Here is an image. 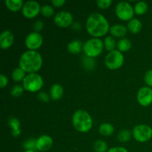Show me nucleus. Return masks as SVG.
Masks as SVG:
<instances>
[{
  "instance_id": "f257e3e1",
  "label": "nucleus",
  "mask_w": 152,
  "mask_h": 152,
  "mask_svg": "<svg viewBox=\"0 0 152 152\" xmlns=\"http://www.w3.org/2000/svg\"><path fill=\"white\" fill-rule=\"evenodd\" d=\"M86 28L89 34L95 37L105 35L109 29V24L102 14L98 13H92L88 18Z\"/></svg>"
},
{
  "instance_id": "a211bd4d",
  "label": "nucleus",
  "mask_w": 152,
  "mask_h": 152,
  "mask_svg": "<svg viewBox=\"0 0 152 152\" xmlns=\"http://www.w3.org/2000/svg\"><path fill=\"white\" fill-rule=\"evenodd\" d=\"M4 3H5L7 8L10 9V10L17 11L22 7L23 2H22V0H6Z\"/></svg>"
},
{
  "instance_id": "72a5a7b5",
  "label": "nucleus",
  "mask_w": 152,
  "mask_h": 152,
  "mask_svg": "<svg viewBox=\"0 0 152 152\" xmlns=\"http://www.w3.org/2000/svg\"><path fill=\"white\" fill-rule=\"evenodd\" d=\"M7 85V78L4 75V74H1L0 75V86L1 88H4Z\"/></svg>"
},
{
  "instance_id": "58836bf2",
  "label": "nucleus",
  "mask_w": 152,
  "mask_h": 152,
  "mask_svg": "<svg viewBox=\"0 0 152 152\" xmlns=\"http://www.w3.org/2000/svg\"><path fill=\"white\" fill-rule=\"evenodd\" d=\"M25 152H34V151H33V150H27Z\"/></svg>"
},
{
  "instance_id": "4c0bfd02",
  "label": "nucleus",
  "mask_w": 152,
  "mask_h": 152,
  "mask_svg": "<svg viewBox=\"0 0 152 152\" xmlns=\"http://www.w3.org/2000/svg\"><path fill=\"white\" fill-rule=\"evenodd\" d=\"M65 0H53L52 1V4L56 7H60L62 4H65Z\"/></svg>"
},
{
  "instance_id": "473e14b6",
  "label": "nucleus",
  "mask_w": 152,
  "mask_h": 152,
  "mask_svg": "<svg viewBox=\"0 0 152 152\" xmlns=\"http://www.w3.org/2000/svg\"><path fill=\"white\" fill-rule=\"evenodd\" d=\"M145 82L148 86L152 87V70H149L145 73Z\"/></svg>"
},
{
  "instance_id": "c9c22d12",
  "label": "nucleus",
  "mask_w": 152,
  "mask_h": 152,
  "mask_svg": "<svg viewBox=\"0 0 152 152\" xmlns=\"http://www.w3.org/2000/svg\"><path fill=\"white\" fill-rule=\"evenodd\" d=\"M34 29H35V31H41V30L43 28V22H42V21H39V20L37 21V22L34 23Z\"/></svg>"
},
{
  "instance_id": "2f4dec72",
  "label": "nucleus",
  "mask_w": 152,
  "mask_h": 152,
  "mask_svg": "<svg viewBox=\"0 0 152 152\" xmlns=\"http://www.w3.org/2000/svg\"><path fill=\"white\" fill-rule=\"evenodd\" d=\"M23 92V88L19 85L15 86L11 91V94L14 96H19Z\"/></svg>"
},
{
  "instance_id": "423d86ee",
  "label": "nucleus",
  "mask_w": 152,
  "mask_h": 152,
  "mask_svg": "<svg viewBox=\"0 0 152 152\" xmlns=\"http://www.w3.org/2000/svg\"><path fill=\"white\" fill-rule=\"evenodd\" d=\"M123 62H124L123 55L119 50H114L110 51L105 56V65L110 69H117L120 68L123 65Z\"/></svg>"
},
{
  "instance_id": "e433bc0d",
  "label": "nucleus",
  "mask_w": 152,
  "mask_h": 152,
  "mask_svg": "<svg viewBox=\"0 0 152 152\" xmlns=\"http://www.w3.org/2000/svg\"><path fill=\"white\" fill-rule=\"evenodd\" d=\"M108 152H128V151L123 147H114L108 150Z\"/></svg>"
},
{
  "instance_id": "393cba45",
  "label": "nucleus",
  "mask_w": 152,
  "mask_h": 152,
  "mask_svg": "<svg viewBox=\"0 0 152 152\" xmlns=\"http://www.w3.org/2000/svg\"><path fill=\"white\" fill-rule=\"evenodd\" d=\"M94 148L96 152H105L108 148V145L105 141L97 140L94 145Z\"/></svg>"
},
{
  "instance_id": "9d476101",
  "label": "nucleus",
  "mask_w": 152,
  "mask_h": 152,
  "mask_svg": "<svg viewBox=\"0 0 152 152\" xmlns=\"http://www.w3.org/2000/svg\"><path fill=\"white\" fill-rule=\"evenodd\" d=\"M42 37L38 32L31 33L27 36L26 39H25L26 46L31 50L39 48L40 46L42 45Z\"/></svg>"
},
{
  "instance_id": "cd10ccee",
  "label": "nucleus",
  "mask_w": 152,
  "mask_h": 152,
  "mask_svg": "<svg viewBox=\"0 0 152 152\" xmlns=\"http://www.w3.org/2000/svg\"><path fill=\"white\" fill-rule=\"evenodd\" d=\"M83 64H84V66L86 67L88 69H92V68L94 67L95 62L92 58L88 57V56H86V57H84L83 59Z\"/></svg>"
},
{
  "instance_id": "7c9ffc66",
  "label": "nucleus",
  "mask_w": 152,
  "mask_h": 152,
  "mask_svg": "<svg viewBox=\"0 0 152 152\" xmlns=\"http://www.w3.org/2000/svg\"><path fill=\"white\" fill-rule=\"evenodd\" d=\"M36 143H37V141L34 140H30L27 141L25 143L24 146L26 148L27 150H33L34 151V149L37 148V145H36Z\"/></svg>"
},
{
  "instance_id": "7ed1b4c3",
  "label": "nucleus",
  "mask_w": 152,
  "mask_h": 152,
  "mask_svg": "<svg viewBox=\"0 0 152 152\" xmlns=\"http://www.w3.org/2000/svg\"><path fill=\"white\" fill-rule=\"evenodd\" d=\"M72 121L74 128L80 132H88L93 125L91 116L83 110H78L74 113Z\"/></svg>"
},
{
  "instance_id": "f03ea898",
  "label": "nucleus",
  "mask_w": 152,
  "mask_h": 152,
  "mask_svg": "<svg viewBox=\"0 0 152 152\" xmlns=\"http://www.w3.org/2000/svg\"><path fill=\"white\" fill-rule=\"evenodd\" d=\"M42 64V56L36 50H28L25 52L19 59L20 68L26 72L31 74L39 70Z\"/></svg>"
},
{
  "instance_id": "0eeeda50",
  "label": "nucleus",
  "mask_w": 152,
  "mask_h": 152,
  "mask_svg": "<svg viewBox=\"0 0 152 152\" xmlns=\"http://www.w3.org/2000/svg\"><path fill=\"white\" fill-rule=\"evenodd\" d=\"M133 136L137 141L146 142L152 137V129L146 125H139L135 126L133 130Z\"/></svg>"
},
{
  "instance_id": "b1692460",
  "label": "nucleus",
  "mask_w": 152,
  "mask_h": 152,
  "mask_svg": "<svg viewBox=\"0 0 152 152\" xmlns=\"http://www.w3.org/2000/svg\"><path fill=\"white\" fill-rule=\"evenodd\" d=\"M148 9V5L145 1H139L136 4L134 7V12L138 15L145 13Z\"/></svg>"
},
{
  "instance_id": "c756f323",
  "label": "nucleus",
  "mask_w": 152,
  "mask_h": 152,
  "mask_svg": "<svg viewBox=\"0 0 152 152\" xmlns=\"http://www.w3.org/2000/svg\"><path fill=\"white\" fill-rule=\"evenodd\" d=\"M111 3H112L111 0H98L96 1L98 7L100 8H107L111 5Z\"/></svg>"
},
{
  "instance_id": "9b49d317",
  "label": "nucleus",
  "mask_w": 152,
  "mask_h": 152,
  "mask_svg": "<svg viewBox=\"0 0 152 152\" xmlns=\"http://www.w3.org/2000/svg\"><path fill=\"white\" fill-rule=\"evenodd\" d=\"M137 100L141 105L147 106L152 102V89L148 87H142L137 93Z\"/></svg>"
},
{
  "instance_id": "4468645a",
  "label": "nucleus",
  "mask_w": 152,
  "mask_h": 152,
  "mask_svg": "<svg viewBox=\"0 0 152 152\" xmlns=\"http://www.w3.org/2000/svg\"><path fill=\"white\" fill-rule=\"evenodd\" d=\"M13 42V35L10 31H4L0 35V46L1 48L7 49Z\"/></svg>"
},
{
  "instance_id": "6e6552de",
  "label": "nucleus",
  "mask_w": 152,
  "mask_h": 152,
  "mask_svg": "<svg viewBox=\"0 0 152 152\" xmlns=\"http://www.w3.org/2000/svg\"><path fill=\"white\" fill-rule=\"evenodd\" d=\"M116 13L120 19L126 21L129 20L133 17L134 11L129 3L121 1L116 6Z\"/></svg>"
},
{
  "instance_id": "aec40b11",
  "label": "nucleus",
  "mask_w": 152,
  "mask_h": 152,
  "mask_svg": "<svg viewBox=\"0 0 152 152\" xmlns=\"http://www.w3.org/2000/svg\"><path fill=\"white\" fill-rule=\"evenodd\" d=\"M114 127H113L112 125H111L110 123H102L100 126H99V133L101 134L104 135V136H109V135L112 134L113 132H114Z\"/></svg>"
},
{
  "instance_id": "f3484780",
  "label": "nucleus",
  "mask_w": 152,
  "mask_h": 152,
  "mask_svg": "<svg viewBox=\"0 0 152 152\" xmlns=\"http://www.w3.org/2000/svg\"><path fill=\"white\" fill-rule=\"evenodd\" d=\"M128 28L131 32L137 34L140 31L141 28H142V23L137 19H131V21L128 24Z\"/></svg>"
},
{
  "instance_id": "a878e982",
  "label": "nucleus",
  "mask_w": 152,
  "mask_h": 152,
  "mask_svg": "<svg viewBox=\"0 0 152 152\" xmlns=\"http://www.w3.org/2000/svg\"><path fill=\"white\" fill-rule=\"evenodd\" d=\"M104 44H105V48L108 50L110 51H112L114 50V49L116 47V41L113 37H107L105 39V42H104Z\"/></svg>"
},
{
  "instance_id": "c85d7f7f",
  "label": "nucleus",
  "mask_w": 152,
  "mask_h": 152,
  "mask_svg": "<svg viewBox=\"0 0 152 152\" xmlns=\"http://www.w3.org/2000/svg\"><path fill=\"white\" fill-rule=\"evenodd\" d=\"M41 12L44 16H50L53 13V8L50 5H44L42 7Z\"/></svg>"
},
{
  "instance_id": "4be33fe9",
  "label": "nucleus",
  "mask_w": 152,
  "mask_h": 152,
  "mask_svg": "<svg viewBox=\"0 0 152 152\" xmlns=\"http://www.w3.org/2000/svg\"><path fill=\"white\" fill-rule=\"evenodd\" d=\"M9 125L10 127L13 129L12 134L13 136L16 137L20 134V130H19V121L16 118H12L9 120Z\"/></svg>"
},
{
  "instance_id": "412c9836",
  "label": "nucleus",
  "mask_w": 152,
  "mask_h": 152,
  "mask_svg": "<svg viewBox=\"0 0 152 152\" xmlns=\"http://www.w3.org/2000/svg\"><path fill=\"white\" fill-rule=\"evenodd\" d=\"M117 48L120 50V51H126V50H129L132 46V42L129 39H122L120 41L117 42Z\"/></svg>"
},
{
  "instance_id": "1a4fd4ad",
  "label": "nucleus",
  "mask_w": 152,
  "mask_h": 152,
  "mask_svg": "<svg viewBox=\"0 0 152 152\" xmlns=\"http://www.w3.org/2000/svg\"><path fill=\"white\" fill-rule=\"evenodd\" d=\"M41 10L40 5L35 1H28L22 7V13L27 18H34Z\"/></svg>"
},
{
  "instance_id": "f8f14e48",
  "label": "nucleus",
  "mask_w": 152,
  "mask_h": 152,
  "mask_svg": "<svg viewBox=\"0 0 152 152\" xmlns=\"http://www.w3.org/2000/svg\"><path fill=\"white\" fill-rule=\"evenodd\" d=\"M73 16L68 11H61L58 13L54 17V22L56 25L62 28L68 27L72 23Z\"/></svg>"
},
{
  "instance_id": "f704fd0d",
  "label": "nucleus",
  "mask_w": 152,
  "mask_h": 152,
  "mask_svg": "<svg viewBox=\"0 0 152 152\" xmlns=\"http://www.w3.org/2000/svg\"><path fill=\"white\" fill-rule=\"evenodd\" d=\"M38 97L40 100L42 101V102H48V100H49L48 96L47 94L45 93V92H41V93L38 95Z\"/></svg>"
},
{
  "instance_id": "5701e85b",
  "label": "nucleus",
  "mask_w": 152,
  "mask_h": 152,
  "mask_svg": "<svg viewBox=\"0 0 152 152\" xmlns=\"http://www.w3.org/2000/svg\"><path fill=\"white\" fill-rule=\"evenodd\" d=\"M25 71L21 68H16L12 73V77H13V80L16 82H19L22 80H24L25 79Z\"/></svg>"
},
{
  "instance_id": "bb28decb",
  "label": "nucleus",
  "mask_w": 152,
  "mask_h": 152,
  "mask_svg": "<svg viewBox=\"0 0 152 152\" xmlns=\"http://www.w3.org/2000/svg\"><path fill=\"white\" fill-rule=\"evenodd\" d=\"M131 134L128 130H122L118 134V140L121 142H126L130 139Z\"/></svg>"
},
{
  "instance_id": "2eb2a0df",
  "label": "nucleus",
  "mask_w": 152,
  "mask_h": 152,
  "mask_svg": "<svg viewBox=\"0 0 152 152\" xmlns=\"http://www.w3.org/2000/svg\"><path fill=\"white\" fill-rule=\"evenodd\" d=\"M62 94H63V88L60 85L54 84L52 86L50 91V95L52 99L57 100L62 97Z\"/></svg>"
},
{
  "instance_id": "20e7f679",
  "label": "nucleus",
  "mask_w": 152,
  "mask_h": 152,
  "mask_svg": "<svg viewBox=\"0 0 152 152\" xmlns=\"http://www.w3.org/2000/svg\"><path fill=\"white\" fill-rule=\"evenodd\" d=\"M103 50V43L99 39H90L85 42L83 50L88 57H95L99 56Z\"/></svg>"
},
{
  "instance_id": "ddd939ff",
  "label": "nucleus",
  "mask_w": 152,
  "mask_h": 152,
  "mask_svg": "<svg viewBox=\"0 0 152 152\" xmlns=\"http://www.w3.org/2000/svg\"><path fill=\"white\" fill-rule=\"evenodd\" d=\"M53 145V140L48 135H42L37 139V149L41 151H46L50 149Z\"/></svg>"
},
{
  "instance_id": "dca6fc26",
  "label": "nucleus",
  "mask_w": 152,
  "mask_h": 152,
  "mask_svg": "<svg viewBox=\"0 0 152 152\" xmlns=\"http://www.w3.org/2000/svg\"><path fill=\"white\" fill-rule=\"evenodd\" d=\"M110 32L116 37H124L127 33V29L124 25H115L110 28Z\"/></svg>"
},
{
  "instance_id": "6ab92c4d",
  "label": "nucleus",
  "mask_w": 152,
  "mask_h": 152,
  "mask_svg": "<svg viewBox=\"0 0 152 152\" xmlns=\"http://www.w3.org/2000/svg\"><path fill=\"white\" fill-rule=\"evenodd\" d=\"M68 49L69 50L70 53H80V50L82 49V42L80 40H74V41L71 42L68 45Z\"/></svg>"
},
{
  "instance_id": "39448f33",
  "label": "nucleus",
  "mask_w": 152,
  "mask_h": 152,
  "mask_svg": "<svg viewBox=\"0 0 152 152\" xmlns=\"http://www.w3.org/2000/svg\"><path fill=\"white\" fill-rule=\"evenodd\" d=\"M43 86L42 78L39 74L32 73L27 75L23 80L24 89L31 92L40 90Z\"/></svg>"
}]
</instances>
